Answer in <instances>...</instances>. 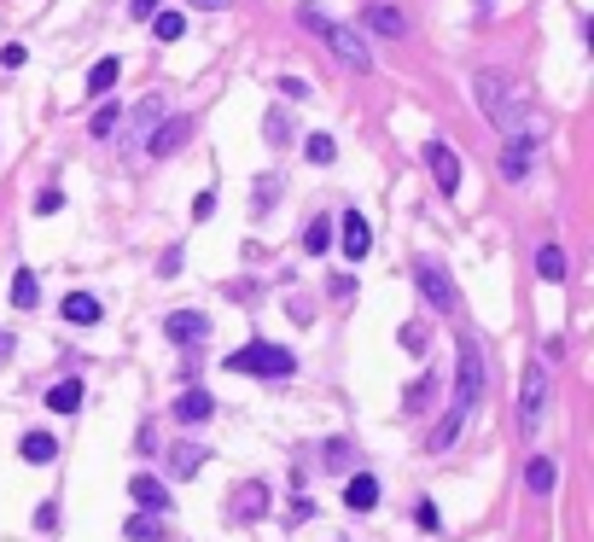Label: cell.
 <instances>
[{
  "label": "cell",
  "mask_w": 594,
  "mask_h": 542,
  "mask_svg": "<svg viewBox=\"0 0 594 542\" xmlns=\"http://www.w3.org/2000/svg\"><path fill=\"white\" fill-rule=\"evenodd\" d=\"M472 94H478V111H484V123H490L501 140H525V146H542V123H536V111H530V105L513 94V82H507V76H495V70H478V76H472Z\"/></svg>",
  "instance_id": "cell-1"
},
{
  "label": "cell",
  "mask_w": 594,
  "mask_h": 542,
  "mask_svg": "<svg viewBox=\"0 0 594 542\" xmlns=\"http://www.w3.org/2000/svg\"><path fill=\"white\" fill-rule=\"evenodd\" d=\"M478 397H484V356H478V339H461V391H455L449 414L437 420L431 449H449V443L461 438V426H466V414L478 408Z\"/></svg>",
  "instance_id": "cell-2"
},
{
  "label": "cell",
  "mask_w": 594,
  "mask_h": 542,
  "mask_svg": "<svg viewBox=\"0 0 594 542\" xmlns=\"http://www.w3.org/2000/svg\"><path fill=\"white\" fill-rule=\"evenodd\" d=\"M297 24L321 35V41L332 47V59H338V65H350V70H367V65H373V53H367L362 35L350 30V24H338V18H327L321 6H309V0H303V6H297Z\"/></svg>",
  "instance_id": "cell-3"
},
{
  "label": "cell",
  "mask_w": 594,
  "mask_h": 542,
  "mask_svg": "<svg viewBox=\"0 0 594 542\" xmlns=\"http://www.w3.org/2000/svg\"><path fill=\"white\" fill-rule=\"evenodd\" d=\"M222 368H228V373H257V379H292V373H297V356L286 350V344L257 339V344H245V350H233Z\"/></svg>",
  "instance_id": "cell-4"
},
{
  "label": "cell",
  "mask_w": 594,
  "mask_h": 542,
  "mask_svg": "<svg viewBox=\"0 0 594 542\" xmlns=\"http://www.w3.org/2000/svg\"><path fill=\"white\" fill-rule=\"evenodd\" d=\"M414 280H420V292H426V304L437 309V315H455L461 298H455V280H449V269H443L437 257H420V263H414Z\"/></svg>",
  "instance_id": "cell-5"
},
{
  "label": "cell",
  "mask_w": 594,
  "mask_h": 542,
  "mask_svg": "<svg viewBox=\"0 0 594 542\" xmlns=\"http://www.w3.org/2000/svg\"><path fill=\"white\" fill-rule=\"evenodd\" d=\"M542 408H548V368L542 362H530L525 368V391H519V432H536L542 426Z\"/></svg>",
  "instance_id": "cell-6"
},
{
  "label": "cell",
  "mask_w": 594,
  "mask_h": 542,
  "mask_svg": "<svg viewBox=\"0 0 594 542\" xmlns=\"http://www.w3.org/2000/svg\"><path fill=\"white\" fill-rule=\"evenodd\" d=\"M426 170L437 181V193H461V158H455V146H443V140H426Z\"/></svg>",
  "instance_id": "cell-7"
},
{
  "label": "cell",
  "mask_w": 594,
  "mask_h": 542,
  "mask_svg": "<svg viewBox=\"0 0 594 542\" xmlns=\"http://www.w3.org/2000/svg\"><path fill=\"white\" fill-rule=\"evenodd\" d=\"M187 135H193V117H164V123L152 129V140H146V152H152V158H169V152L187 146Z\"/></svg>",
  "instance_id": "cell-8"
},
{
  "label": "cell",
  "mask_w": 594,
  "mask_h": 542,
  "mask_svg": "<svg viewBox=\"0 0 594 542\" xmlns=\"http://www.w3.org/2000/svg\"><path fill=\"white\" fill-rule=\"evenodd\" d=\"M338 228H344V257H350V263H362L367 251H373V222H367L362 210H350Z\"/></svg>",
  "instance_id": "cell-9"
},
{
  "label": "cell",
  "mask_w": 594,
  "mask_h": 542,
  "mask_svg": "<svg viewBox=\"0 0 594 542\" xmlns=\"http://www.w3.org/2000/svg\"><path fill=\"white\" fill-rule=\"evenodd\" d=\"M164 333L175 344H198V339H210V321H204L198 309H175V315L164 321Z\"/></svg>",
  "instance_id": "cell-10"
},
{
  "label": "cell",
  "mask_w": 594,
  "mask_h": 542,
  "mask_svg": "<svg viewBox=\"0 0 594 542\" xmlns=\"http://www.w3.org/2000/svg\"><path fill=\"white\" fill-rule=\"evenodd\" d=\"M210 414H216V397H210V391H198V385L175 397V420H181V426H204Z\"/></svg>",
  "instance_id": "cell-11"
},
{
  "label": "cell",
  "mask_w": 594,
  "mask_h": 542,
  "mask_svg": "<svg viewBox=\"0 0 594 542\" xmlns=\"http://www.w3.org/2000/svg\"><path fill=\"white\" fill-rule=\"evenodd\" d=\"M362 24H367L373 35H385V41H402V35H408V18H402L396 6H367Z\"/></svg>",
  "instance_id": "cell-12"
},
{
  "label": "cell",
  "mask_w": 594,
  "mask_h": 542,
  "mask_svg": "<svg viewBox=\"0 0 594 542\" xmlns=\"http://www.w3.org/2000/svg\"><path fill=\"white\" fill-rule=\"evenodd\" d=\"M129 496H134L146 513H164V508H169V490H164L152 473H134V478H129Z\"/></svg>",
  "instance_id": "cell-13"
},
{
  "label": "cell",
  "mask_w": 594,
  "mask_h": 542,
  "mask_svg": "<svg viewBox=\"0 0 594 542\" xmlns=\"http://www.w3.org/2000/svg\"><path fill=\"white\" fill-rule=\"evenodd\" d=\"M344 508H356V513L379 508V478H373V473H356V478H350V484H344Z\"/></svg>",
  "instance_id": "cell-14"
},
{
  "label": "cell",
  "mask_w": 594,
  "mask_h": 542,
  "mask_svg": "<svg viewBox=\"0 0 594 542\" xmlns=\"http://www.w3.org/2000/svg\"><path fill=\"white\" fill-rule=\"evenodd\" d=\"M18 455H24L30 467H47V461L59 455V443L47 438V432H24V438H18Z\"/></svg>",
  "instance_id": "cell-15"
},
{
  "label": "cell",
  "mask_w": 594,
  "mask_h": 542,
  "mask_svg": "<svg viewBox=\"0 0 594 542\" xmlns=\"http://www.w3.org/2000/svg\"><path fill=\"white\" fill-rule=\"evenodd\" d=\"M65 321H70V327H94V321H99V298H94V292H70V298H65Z\"/></svg>",
  "instance_id": "cell-16"
},
{
  "label": "cell",
  "mask_w": 594,
  "mask_h": 542,
  "mask_svg": "<svg viewBox=\"0 0 594 542\" xmlns=\"http://www.w3.org/2000/svg\"><path fill=\"white\" fill-rule=\"evenodd\" d=\"M525 484H530V496H548V490L560 484V467H554L548 455H536V461L525 467Z\"/></svg>",
  "instance_id": "cell-17"
},
{
  "label": "cell",
  "mask_w": 594,
  "mask_h": 542,
  "mask_svg": "<svg viewBox=\"0 0 594 542\" xmlns=\"http://www.w3.org/2000/svg\"><path fill=\"white\" fill-rule=\"evenodd\" d=\"M47 408H53V414H76V408H82V379H59V385L47 391Z\"/></svg>",
  "instance_id": "cell-18"
},
{
  "label": "cell",
  "mask_w": 594,
  "mask_h": 542,
  "mask_svg": "<svg viewBox=\"0 0 594 542\" xmlns=\"http://www.w3.org/2000/svg\"><path fill=\"white\" fill-rule=\"evenodd\" d=\"M117 76H123V65H117V59H99V65L88 70V94H94V100H105V94L117 88Z\"/></svg>",
  "instance_id": "cell-19"
},
{
  "label": "cell",
  "mask_w": 594,
  "mask_h": 542,
  "mask_svg": "<svg viewBox=\"0 0 594 542\" xmlns=\"http://www.w3.org/2000/svg\"><path fill=\"white\" fill-rule=\"evenodd\" d=\"M12 304H18V309H35V304H41V280H35V269H18V274H12Z\"/></svg>",
  "instance_id": "cell-20"
},
{
  "label": "cell",
  "mask_w": 594,
  "mask_h": 542,
  "mask_svg": "<svg viewBox=\"0 0 594 542\" xmlns=\"http://www.w3.org/2000/svg\"><path fill=\"white\" fill-rule=\"evenodd\" d=\"M536 274H542L548 286H560L565 280V251L560 245H542V251H536Z\"/></svg>",
  "instance_id": "cell-21"
},
{
  "label": "cell",
  "mask_w": 594,
  "mask_h": 542,
  "mask_svg": "<svg viewBox=\"0 0 594 542\" xmlns=\"http://www.w3.org/2000/svg\"><path fill=\"white\" fill-rule=\"evenodd\" d=\"M158 117H164V100H140V105L129 111V135H140V129H152Z\"/></svg>",
  "instance_id": "cell-22"
},
{
  "label": "cell",
  "mask_w": 594,
  "mask_h": 542,
  "mask_svg": "<svg viewBox=\"0 0 594 542\" xmlns=\"http://www.w3.org/2000/svg\"><path fill=\"white\" fill-rule=\"evenodd\" d=\"M129 537H134V542H164L158 513H134V519H129Z\"/></svg>",
  "instance_id": "cell-23"
},
{
  "label": "cell",
  "mask_w": 594,
  "mask_h": 542,
  "mask_svg": "<svg viewBox=\"0 0 594 542\" xmlns=\"http://www.w3.org/2000/svg\"><path fill=\"white\" fill-rule=\"evenodd\" d=\"M303 158H309V164H332V158H338V146H332V135H321V129H315V135L303 140Z\"/></svg>",
  "instance_id": "cell-24"
},
{
  "label": "cell",
  "mask_w": 594,
  "mask_h": 542,
  "mask_svg": "<svg viewBox=\"0 0 594 542\" xmlns=\"http://www.w3.org/2000/svg\"><path fill=\"white\" fill-rule=\"evenodd\" d=\"M327 245H332V222H321V216H315V222L303 228V251H309V257H321Z\"/></svg>",
  "instance_id": "cell-25"
},
{
  "label": "cell",
  "mask_w": 594,
  "mask_h": 542,
  "mask_svg": "<svg viewBox=\"0 0 594 542\" xmlns=\"http://www.w3.org/2000/svg\"><path fill=\"white\" fill-rule=\"evenodd\" d=\"M152 35H158V41H181V35H187V18H181V12H158V18H152Z\"/></svg>",
  "instance_id": "cell-26"
},
{
  "label": "cell",
  "mask_w": 594,
  "mask_h": 542,
  "mask_svg": "<svg viewBox=\"0 0 594 542\" xmlns=\"http://www.w3.org/2000/svg\"><path fill=\"white\" fill-rule=\"evenodd\" d=\"M111 129H117V105H99L94 123H88V135H94V140H111Z\"/></svg>",
  "instance_id": "cell-27"
},
{
  "label": "cell",
  "mask_w": 594,
  "mask_h": 542,
  "mask_svg": "<svg viewBox=\"0 0 594 542\" xmlns=\"http://www.w3.org/2000/svg\"><path fill=\"white\" fill-rule=\"evenodd\" d=\"M198 461H204V449H175V478H193Z\"/></svg>",
  "instance_id": "cell-28"
},
{
  "label": "cell",
  "mask_w": 594,
  "mask_h": 542,
  "mask_svg": "<svg viewBox=\"0 0 594 542\" xmlns=\"http://www.w3.org/2000/svg\"><path fill=\"white\" fill-rule=\"evenodd\" d=\"M396 339H402V350H414V356H420V350H426V327H402Z\"/></svg>",
  "instance_id": "cell-29"
},
{
  "label": "cell",
  "mask_w": 594,
  "mask_h": 542,
  "mask_svg": "<svg viewBox=\"0 0 594 542\" xmlns=\"http://www.w3.org/2000/svg\"><path fill=\"white\" fill-rule=\"evenodd\" d=\"M268 140H274V146H280V140H292V129H286V117H280V111H268Z\"/></svg>",
  "instance_id": "cell-30"
},
{
  "label": "cell",
  "mask_w": 594,
  "mask_h": 542,
  "mask_svg": "<svg viewBox=\"0 0 594 542\" xmlns=\"http://www.w3.org/2000/svg\"><path fill=\"white\" fill-rule=\"evenodd\" d=\"M59 204H65V193H59V187H47V193H35V210H41V216H53Z\"/></svg>",
  "instance_id": "cell-31"
},
{
  "label": "cell",
  "mask_w": 594,
  "mask_h": 542,
  "mask_svg": "<svg viewBox=\"0 0 594 542\" xmlns=\"http://www.w3.org/2000/svg\"><path fill=\"white\" fill-rule=\"evenodd\" d=\"M431 403V379H420V385H414V391H408V414H420V408Z\"/></svg>",
  "instance_id": "cell-32"
},
{
  "label": "cell",
  "mask_w": 594,
  "mask_h": 542,
  "mask_svg": "<svg viewBox=\"0 0 594 542\" xmlns=\"http://www.w3.org/2000/svg\"><path fill=\"white\" fill-rule=\"evenodd\" d=\"M257 502H263V490H257V484H251V490H239V519H251Z\"/></svg>",
  "instance_id": "cell-33"
},
{
  "label": "cell",
  "mask_w": 594,
  "mask_h": 542,
  "mask_svg": "<svg viewBox=\"0 0 594 542\" xmlns=\"http://www.w3.org/2000/svg\"><path fill=\"white\" fill-rule=\"evenodd\" d=\"M24 59H30V47H18V41H12V47L0 53V65H6V70H18V65H24Z\"/></svg>",
  "instance_id": "cell-34"
},
{
  "label": "cell",
  "mask_w": 594,
  "mask_h": 542,
  "mask_svg": "<svg viewBox=\"0 0 594 542\" xmlns=\"http://www.w3.org/2000/svg\"><path fill=\"white\" fill-rule=\"evenodd\" d=\"M35 525H41V531H59V508H53V502H41V513H35Z\"/></svg>",
  "instance_id": "cell-35"
},
{
  "label": "cell",
  "mask_w": 594,
  "mask_h": 542,
  "mask_svg": "<svg viewBox=\"0 0 594 542\" xmlns=\"http://www.w3.org/2000/svg\"><path fill=\"white\" fill-rule=\"evenodd\" d=\"M414 519H420V531H437V508H431V502H420V508H414Z\"/></svg>",
  "instance_id": "cell-36"
},
{
  "label": "cell",
  "mask_w": 594,
  "mask_h": 542,
  "mask_svg": "<svg viewBox=\"0 0 594 542\" xmlns=\"http://www.w3.org/2000/svg\"><path fill=\"white\" fill-rule=\"evenodd\" d=\"M280 94H286V100H303V94H309V88H303V82H297V76H280Z\"/></svg>",
  "instance_id": "cell-37"
},
{
  "label": "cell",
  "mask_w": 594,
  "mask_h": 542,
  "mask_svg": "<svg viewBox=\"0 0 594 542\" xmlns=\"http://www.w3.org/2000/svg\"><path fill=\"white\" fill-rule=\"evenodd\" d=\"M210 210H216V193H198V199H193V216H198V222H204Z\"/></svg>",
  "instance_id": "cell-38"
},
{
  "label": "cell",
  "mask_w": 594,
  "mask_h": 542,
  "mask_svg": "<svg viewBox=\"0 0 594 542\" xmlns=\"http://www.w3.org/2000/svg\"><path fill=\"white\" fill-rule=\"evenodd\" d=\"M158 12V0H129V18H152Z\"/></svg>",
  "instance_id": "cell-39"
},
{
  "label": "cell",
  "mask_w": 594,
  "mask_h": 542,
  "mask_svg": "<svg viewBox=\"0 0 594 542\" xmlns=\"http://www.w3.org/2000/svg\"><path fill=\"white\" fill-rule=\"evenodd\" d=\"M6 356H12V333H0V362H6Z\"/></svg>",
  "instance_id": "cell-40"
},
{
  "label": "cell",
  "mask_w": 594,
  "mask_h": 542,
  "mask_svg": "<svg viewBox=\"0 0 594 542\" xmlns=\"http://www.w3.org/2000/svg\"><path fill=\"white\" fill-rule=\"evenodd\" d=\"M204 6H216V0H204Z\"/></svg>",
  "instance_id": "cell-41"
}]
</instances>
